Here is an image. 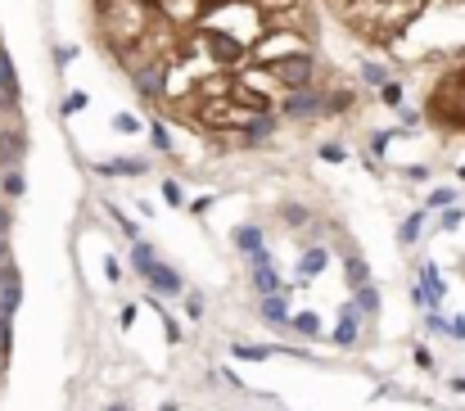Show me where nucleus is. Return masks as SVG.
I'll return each instance as SVG.
<instances>
[{
    "label": "nucleus",
    "instance_id": "obj_1",
    "mask_svg": "<svg viewBox=\"0 0 465 411\" xmlns=\"http://www.w3.org/2000/svg\"><path fill=\"white\" fill-rule=\"evenodd\" d=\"M131 82L199 131H262L312 82L307 0H95Z\"/></svg>",
    "mask_w": 465,
    "mask_h": 411
},
{
    "label": "nucleus",
    "instance_id": "obj_2",
    "mask_svg": "<svg viewBox=\"0 0 465 411\" xmlns=\"http://www.w3.org/2000/svg\"><path fill=\"white\" fill-rule=\"evenodd\" d=\"M326 5L344 18V27H353L357 36L384 45V41H393L420 9H429L434 0H326Z\"/></svg>",
    "mask_w": 465,
    "mask_h": 411
},
{
    "label": "nucleus",
    "instance_id": "obj_3",
    "mask_svg": "<svg viewBox=\"0 0 465 411\" xmlns=\"http://www.w3.org/2000/svg\"><path fill=\"white\" fill-rule=\"evenodd\" d=\"M429 118L443 122V127L465 131V63H461V68H452L448 77L434 86V95H429Z\"/></svg>",
    "mask_w": 465,
    "mask_h": 411
},
{
    "label": "nucleus",
    "instance_id": "obj_4",
    "mask_svg": "<svg viewBox=\"0 0 465 411\" xmlns=\"http://www.w3.org/2000/svg\"><path fill=\"white\" fill-rule=\"evenodd\" d=\"M298 330H303V334H317L321 326H317V317H298Z\"/></svg>",
    "mask_w": 465,
    "mask_h": 411
},
{
    "label": "nucleus",
    "instance_id": "obj_5",
    "mask_svg": "<svg viewBox=\"0 0 465 411\" xmlns=\"http://www.w3.org/2000/svg\"><path fill=\"white\" fill-rule=\"evenodd\" d=\"M5 222H9V217H5V208H0V231H5Z\"/></svg>",
    "mask_w": 465,
    "mask_h": 411
}]
</instances>
